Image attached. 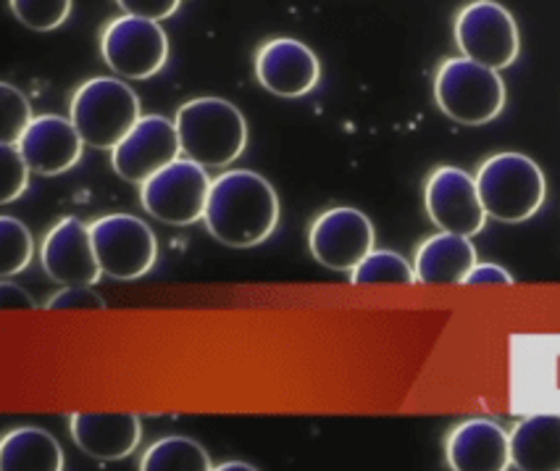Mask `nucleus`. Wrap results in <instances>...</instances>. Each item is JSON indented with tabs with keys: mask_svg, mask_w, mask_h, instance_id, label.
Returning a JSON list of instances; mask_svg holds the SVG:
<instances>
[{
	"mask_svg": "<svg viewBox=\"0 0 560 471\" xmlns=\"http://www.w3.org/2000/svg\"><path fill=\"white\" fill-rule=\"evenodd\" d=\"M0 309H37L35 300L30 298L27 290H22V287L11 283V279H3L0 283Z\"/></svg>",
	"mask_w": 560,
	"mask_h": 471,
	"instance_id": "c756f323",
	"label": "nucleus"
},
{
	"mask_svg": "<svg viewBox=\"0 0 560 471\" xmlns=\"http://www.w3.org/2000/svg\"><path fill=\"white\" fill-rule=\"evenodd\" d=\"M511 467L560 471V416L534 414L511 429Z\"/></svg>",
	"mask_w": 560,
	"mask_h": 471,
	"instance_id": "6ab92c4d",
	"label": "nucleus"
},
{
	"mask_svg": "<svg viewBox=\"0 0 560 471\" xmlns=\"http://www.w3.org/2000/svg\"><path fill=\"white\" fill-rule=\"evenodd\" d=\"M182 156L206 169L230 166L247 146V122L224 97H195L177 111Z\"/></svg>",
	"mask_w": 560,
	"mask_h": 471,
	"instance_id": "f03ea898",
	"label": "nucleus"
},
{
	"mask_svg": "<svg viewBox=\"0 0 560 471\" xmlns=\"http://www.w3.org/2000/svg\"><path fill=\"white\" fill-rule=\"evenodd\" d=\"M121 5L124 14L153 19V22H164V19L177 14L182 0H116Z\"/></svg>",
	"mask_w": 560,
	"mask_h": 471,
	"instance_id": "cd10ccee",
	"label": "nucleus"
},
{
	"mask_svg": "<svg viewBox=\"0 0 560 471\" xmlns=\"http://www.w3.org/2000/svg\"><path fill=\"white\" fill-rule=\"evenodd\" d=\"M69 119L74 122L84 146L114 150L142 119L140 97L116 77H95L71 95Z\"/></svg>",
	"mask_w": 560,
	"mask_h": 471,
	"instance_id": "20e7f679",
	"label": "nucleus"
},
{
	"mask_svg": "<svg viewBox=\"0 0 560 471\" xmlns=\"http://www.w3.org/2000/svg\"><path fill=\"white\" fill-rule=\"evenodd\" d=\"M424 206L429 219L440 232L474 238L487 225V211L481 206L477 176L458 166H440L429 174L424 185Z\"/></svg>",
	"mask_w": 560,
	"mask_h": 471,
	"instance_id": "9b49d317",
	"label": "nucleus"
},
{
	"mask_svg": "<svg viewBox=\"0 0 560 471\" xmlns=\"http://www.w3.org/2000/svg\"><path fill=\"white\" fill-rule=\"evenodd\" d=\"M474 266H477V248L471 238L453 232L427 238L413 261L416 283L424 285H464Z\"/></svg>",
	"mask_w": 560,
	"mask_h": 471,
	"instance_id": "a211bd4d",
	"label": "nucleus"
},
{
	"mask_svg": "<svg viewBox=\"0 0 560 471\" xmlns=\"http://www.w3.org/2000/svg\"><path fill=\"white\" fill-rule=\"evenodd\" d=\"M40 264L45 274L61 285H95L103 277L93 234L77 216H67L48 229L40 248Z\"/></svg>",
	"mask_w": 560,
	"mask_h": 471,
	"instance_id": "ddd939ff",
	"label": "nucleus"
},
{
	"mask_svg": "<svg viewBox=\"0 0 560 471\" xmlns=\"http://www.w3.org/2000/svg\"><path fill=\"white\" fill-rule=\"evenodd\" d=\"M213 469H219V471H250L256 467H250V463H243V461H226V463H221V467H213Z\"/></svg>",
	"mask_w": 560,
	"mask_h": 471,
	"instance_id": "7c9ffc66",
	"label": "nucleus"
},
{
	"mask_svg": "<svg viewBox=\"0 0 560 471\" xmlns=\"http://www.w3.org/2000/svg\"><path fill=\"white\" fill-rule=\"evenodd\" d=\"M445 458L455 471H503L511 467V435L490 418H468L447 435Z\"/></svg>",
	"mask_w": 560,
	"mask_h": 471,
	"instance_id": "dca6fc26",
	"label": "nucleus"
},
{
	"mask_svg": "<svg viewBox=\"0 0 560 471\" xmlns=\"http://www.w3.org/2000/svg\"><path fill=\"white\" fill-rule=\"evenodd\" d=\"M374 225L363 211L337 206L318 214L308 229L311 256L331 272H353L374 251Z\"/></svg>",
	"mask_w": 560,
	"mask_h": 471,
	"instance_id": "9d476101",
	"label": "nucleus"
},
{
	"mask_svg": "<svg viewBox=\"0 0 560 471\" xmlns=\"http://www.w3.org/2000/svg\"><path fill=\"white\" fill-rule=\"evenodd\" d=\"M11 11L27 30H58L71 14V0H9Z\"/></svg>",
	"mask_w": 560,
	"mask_h": 471,
	"instance_id": "b1692460",
	"label": "nucleus"
},
{
	"mask_svg": "<svg viewBox=\"0 0 560 471\" xmlns=\"http://www.w3.org/2000/svg\"><path fill=\"white\" fill-rule=\"evenodd\" d=\"M142 471H208L211 458L190 437L172 435L155 440L140 458Z\"/></svg>",
	"mask_w": 560,
	"mask_h": 471,
	"instance_id": "412c9836",
	"label": "nucleus"
},
{
	"mask_svg": "<svg viewBox=\"0 0 560 471\" xmlns=\"http://www.w3.org/2000/svg\"><path fill=\"white\" fill-rule=\"evenodd\" d=\"M485 283H494V285H513L516 279L508 274L503 266L498 264H477L471 272H468L464 285H485Z\"/></svg>",
	"mask_w": 560,
	"mask_h": 471,
	"instance_id": "c85d7f7f",
	"label": "nucleus"
},
{
	"mask_svg": "<svg viewBox=\"0 0 560 471\" xmlns=\"http://www.w3.org/2000/svg\"><path fill=\"white\" fill-rule=\"evenodd\" d=\"M101 54L119 77L148 80L168 61V37L153 19L124 14L103 30Z\"/></svg>",
	"mask_w": 560,
	"mask_h": 471,
	"instance_id": "1a4fd4ad",
	"label": "nucleus"
},
{
	"mask_svg": "<svg viewBox=\"0 0 560 471\" xmlns=\"http://www.w3.org/2000/svg\"><path fill=\"white\" fill-rule=\"evenodd\" d=\"M32 251H35V243H32L30 229L14 216H0V277L9 279L27 269Z\"/></svg>",
	"mask_w": 560,
	"mask_h": 471,
	"instance_id": "5701e85b",
	"label": "nucleus"
},
{
	"mask_svg": "<svg viewBox=\"0 0 560 471\" xmlns=\"http://www.w3.org/2000/svg\"><path fill=\"white\" fill-rule=\"evenodd\" d=\"M477 189L481 206L487 216L505 221V225H518V221L532 219L542 208L547 195V182L542 169L529 156L494 153L479 166Z\"/></svg>",
	"mask_w": 560,
	"mask_h": 471,
	"instance_id": "7ed1b4c3",
	"label": "nucleus"
},
{
	"mask_svg": "<svg viewBox=\"0 0 560 471\" xmlns=\"http://www.w3.org/2000/svg\"><path fill=\"white\" fill-rule=\"evenodd\" d=\"M353 285H376V283H416V269L400 253L395 251H371L361 264L350 272Z\"/></svg>",
	"mask_w": 560,
	"mask_h": 471,
	"instance_id": "4be33fe9",
	"label": "nucleus"
},
{
	"mask_svg": "<svg viewBox=\"0 0 560 471\" xmlns=\"http://www.w3.org/2000/svg\"><path fill=\"white\" fill-rule=\"evenodd\" d=\"M256 80L279 97L308 95L322 80V64L314 50L292 37L264 43L256 54Z\"/></svg>",
	"mask_w": 560,
	"mask_h": 471,
	"instance_id": "4468645a",
	"label": "nucleus"
},
{
	"mask_svg": "<svg viewBox=\"0 0 560 471\" xmlns=\"http://www.w3.org/2000/svg\"><path fill=\"white\" fill-rule=\"evenodd\" d=\"M0 163H3V189H0V203L9 206L19 195L27 189L30 182V163L24 161L22 150L16 146H0Z\"/></svg>",
	"mask_w": 560,
	"mask_h": 471,
	"instance_id": "a878e982",
	"label": "nucleus"
},
{
	"mask_svg": "<svg viewBox=\"0 0 560 471\" xmlns=\"http://www.w3.org/2000/svg\"><path fill=\"white\" fill-rule=\"evenodd\" d=\"M0 111H3V124H0V146H19L22 135L27 133L32 124V106L27 97L22 95V90H16L14 84L3 82L0 84Z\"/></svg>",
	"mask_w": 560,
	"mask_h": 471,
	"instance_id": "393cba45",
	"label": "nucleus"
},
{
	"mask_svg": "<svg viewBox=\"0 0 560 471\" xmlns=\"http://www.w3.org/2000/svg\"><path fill=\"white\" fill-rule=\"evenodd\" d=\"M16 148L22 150L32 172L40 176H56L77 166V161L82 159L84 140L71 119L43 114L32 119Z\"/></svg>",
	"mask_w": 560,
	"mask_h": 471,
	"instance_id": "2eb2a0df",
	"label": "nucleus"
},
{
	"mask_svg": "<svg viewBox=\"0 0 560 471\" xmlns=\"http://www.w3.org/2000/svg\"><path fill=\"white\" fill-rule=\"evenodd\" d=\"M434 101L453 122L479 127L498 119L505 108V82L498 69L471 58H447L434 74Z\"/></svg>",
	"mask_w": 560,
	"mask_h": 471,
	"instance_id": "39448f33",
	"label": "nucleus"
},
{
	"mask_svg": "<svg viewBox=\"0 0 560 471\" xmlns=\"http://www.w3.org/2000/svg\"><path fill=\"white\" fill-rule=\"evenodd\" d=\"M455 43L460 54L490 69H508L518 58V24L505 5L474 0L455 16Z\"/></svg>",
	"mask_w": 560,
	"mask_h": 471,
	"instance_id": "0eeeda50",
	"label": "nucleus"
},
{
	"mask_svg": "<svg viewBox=\"0 0 560 471\" xmlns=\"http://www.w3.org/2000/svg\"><path fill=\"white\" fill-rule=\"evenodd\" d=\"M101 269L114 279H140L155 266L159 243L153 229L132 214H106L90 225Z\"/></svg>",
	"mask_w": 560,
	"mask_h": 471,
	"instance_id": "6e6552de",
	"label": "nucleus"
},
{
	"mask_svg": "<svg viewBox=\"0 0 560 471\" xmlns=\"http://www.w3.org/2000/svg\"><path fill=\"white\" fill-rule=\"evenodd\" d=\"M182 153L177 124L168 122L166 116L148 114L135 124L132 133L110 150V166L121 180L142 185L155 172L177 161Z\"/></svg>",
	"mask_w": 560,
	"mask_h": 471,
	"instance_id": "f8f14e48",
	"label": "nucleus"
},
{
	"mask_svg": "<svg viewBox=\"0 0 560 471\" xmlns=\"http://www.w3.org/2000/svg\"><path fill=\"white\" fill-rule=\"evenodd\" d=\"M48 311H103L108 309L106 300H103L93 290V285H63V290H58L56 296H50L48 303H45Z\"/></svg>",
	"mask_w": 560,
	"mask_h": 471,
	"instance_id": "bb28decb",
	"label": "nucleus"
},
{
	"mask_svg": "<svg viewBox=\"0 0 560 471\" xmlns=\"http://www.w3.org/2000/svg\"><path fill=\"white\" fill-rule=\"evenodd\" d=\"M211 176L206 166L177 159L140 185V203L153 219L172 227L195 225L206 216Z\"/></svg>",
	"mask_w": 560,
	"mask_h": 471,
	"instance_id": "423d86ee",
	"label": "nucleus"
},
{
	"mask_svg": "<svg viewBox=\"0 0 560 471\" xmlns=\"http://www.w3.org/2000/svg\"><path fill=\"white\" fill-rule=\"evenodd\" d=\"M3 471H61L67 469L61 445L40 427H16L0 440Z\"/></svg>",
	"mask_w": 560,
	"mask_h": 471,
	"instance_id": "aec40b11",
	"label": "nucleus"
},
{
	"mask_svg": "<svg viewBox=\"0 0 560 471\" xmlns=\"http://www.w3.org/2000/svg\"><path fill=\"white\" fill-rule=\"evenodd\" d=\"M69 432L82 453L97 461H121L140 445L142 424L135 414H71Z\"/></svg>",
	"mask_w": 560,
	"mask_h": 471,
	"instance_id": "f3484780",
	"label": "nucleus"
},
{
	"mask_svg": "<svg viewBox=\"0 0 560 471\" xmlns=\"http://www.w3.org/2000/svg\"><path fill=\"white\" fill-rule=\"evenodd\" d=\"M203 221L219 243L230 248L260 245L279 225V195L258 172L232 169L211 182Z\"/></svg>",
	"mask_w": 560,
	"mask_h": 471,
	"instance_id": "f257e3e1",
	"label": "nucleus"
}]
</instances>
